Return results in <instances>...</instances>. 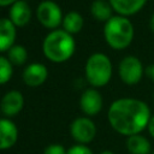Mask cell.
I'll use <instances>...</instances> for the list:
<instances>
[{
  "label": "cell",
  "instance_id": "obj_7",
  "mask_svg": "<svg viewBox=\"0 0 154 154\" xmlns=\"http://www.w3.org/2000/svg\"><path fill=\"white\" fill-rule=\"evenodd\" d=\"M119 75L124 83L136 84L142 77V64L135 57H126L120 61Z\"/></svg>",
  "mask_w": 154,
  "mask_h": 154
},
{
  "label": "cell",
  "instance_id": "obj_1",
  "mask_svg": "<svg viewBox=\"0 0 154 154\" xmlns=\"http://www.w3.org/2000/svg\"><path fill=\"white\" fill-rule=\"evenodd\" d=\"M150 111L147 103L137 99L116 100L108 109V122L119 134L125 136L138 135L148 126Z\"/></svg>",
  "mask_w": 154,
  "mask_h": 154
},
{
  "label": "cell",
  "instance_id": "obj_6",
  "mask_svg": "<svg viewBox=\"0 0 154 154\" xmlns=\"http://www.w3.org/2000/svg\"><path fill=\"white\" fill-rule=\"evenodd\" d=\"M37 18L46 28L54 29L61 22V10L53 1H43L37 7Z\"/></svg>",
  "mask_w": 154,
  "mask_h": 154
},
{
  "label": "cell",
  "instance_id": "obj_13",
  "mask_svg": "<svg viewBox=\"0 0 154 154\" xmlns=\"http://www.w3.org/2000/svg\"><path fill=\"white\" fill-rule=\"evenodd\" d=\"M16 37L14 24L10 19H0V52L12 47Z\"/></svg>",
  "mask_w": 154,
  "mask_h": 154
},
{
  "label": "cell",
  "instance_id": "obj_5",
  "mask_svg": "<svg viewBox=\"0 0 154 154\" xmlns=\"http://www.w3.org/2000/svg\"><path fill=\"white\" fill-rule=\"evenodd\" d=\"M71 135L73 140H76L81 144H85L94 140L96 135V126L90 119L85 117H81L72 122Z\"/></svg>",
  "mask_w": 154,
  "mask_h": 154
},
{
  "label": "cell",
  "instance_id": "obj_2",
  "mask_svg": "<svg viewBox=\"0 0 154 154\" xmlns=\"http://www.w3.org/2000/svg\"><path fill=\"white\" fill-rule=\"evenodd\" d=\"M73 51L75 41L71 34L65 30H54L48 34L43 41V53L54 63L67 60L73 54Z\"/></svg>",
  "mask_w": 154,
  "mask_h": 154
},
{
  "label": "cell",
  "instance_id": "obj_11",
  "mask_svg": "<svg viewBox=\"0 0 154 154\" xmlns=\"http://www.w3.org/2000/svg\"><path fill=\"white\" fill-rule=\"evenodd\" d=\"M18 137V130L13 122L0 119V149L11 148Z\"/></svg>",
  "mask_w": 154,
  "mask_h": 154
},
{
  "label": "cell",
  "instance_id": "obj_27",
  "mask_svg": "<svg viewBox=\"0 0 154 154\" xmlns=\"http://www.w3.org/2000/svg\"><path fill=\"white\" fill-rule=\"evenodd\" d=\"M152 154H154V150H153V152H152Z\"/></svg>",
  "mask_w": 154,
  "mask_h": 154
},
{
  "label": "cell",
  "instance_id": "obj_18",
  "mask_svg": "<svg viewBox=\"0 0 154 154\" xmlns=\"http://www.w3.org/2000/svg\"><path fill=\"white\" fill-rule=\"evenodd\" d=\"M28 57L26 49L23 46H12L8 51V60L14 65H22L25 63Z\"/></svg>",
  "mask_w": 154,
  "mask_h": 154
},
{
  "label": "cell",
  "instance_id": "obj_9",
  "mask_svg": "<svg viewBox=\"0 0 154 154\" xmlns=\"http://www.w3.org/2000/svg\"><path fill=\"white\" fill-rule=\"evenodd\" d=\"M23 105H24L23 95L17 90H12L5 94V96L1 100L0 107L4 114L12 117L20 112V109L23 108Z\"/></svg>",
  "mask_w": 154,
  "mask_h": 154
},
{
  "label": "cell",
  "instance_id": "obj_23",
  "mask_svg": "<svg viewBox=\"0 0 154 154\" xmlns=\"http://www.w3.org/2000/svg\"><path fill=\"white\" fill-rule=\"evenodd\" d=\"M18 0H0V6H7L10 4H14Z\"/></svg>",
  "mask_w": 154,
  "mask_h": 154
},
{
  "label": "cell",
  "instance_id": "obj_17",
  "mask_svg": "<svg viewBox=\"0 0 154 154\" xmlns=\"http://www.w3.org/2000/svg\"><path fill=\"white\" fill-rule=\"evenodd\" d=\"M111 6L103 0H95L91 4V13L97 20H108L111 19Z\"/></svg>",
  "mask_w": 154,
  "mask_h": 154
},
{
  "label": "cell",
  "instance_id": "obj_15",
  "mask_svg": "<svg viewBox=\"0 0 154 154\" xmlns=\"http://www.w3.org/2000/svg\"><path fill=\"white\" fill-rule=\"evenodd\" d=\"M126 149L130 154H149L150 153V143L142 135L129 136L126 140Z\"/></svg>",
  "mask_w": 154,
  "mask_h": 154
},
{
  "label": "cell",
  "instance_id": "obj_24",
  "mask_svg": "<svg viewBox=\"0 0 154 154\" xmlns=\"http://www.w3.org/2000/svg\"><path fill=\"white\" fill-rule=\"evenodd\" d=\"M148 72L150 73V76H152V78H153V81H154V65L150 67V70H148Z\"/></svg>",
  "mask_w": 154,
  "mask_h": 154
},
{
  "label": "cell",
  "instance_id": "obj_21",
  "mask_svg": "<svg viewBox=\"0 0 154 154\" xmlns=\"http://www.w3.org/2000/svg\"><path fill=\"white\" fill-rule=\"evenodd\" d=\"M67 152L61 144H51L45 148L43 154H66Z\"/></svg>",
  "mask_w": 154,
  "mask_h": 154
},
{
  "label": "cell",
  "instance_id": "obj_4",
  "mask_svg": "<svg viewBox=\"0 0 154 154\" xmlns=\"http://www.w3.org/2000/svg\"><path fill=\"white\" fill-rule=\"evenodd\" d=\"M112 73V66L109 59L102 53L93 54L85 65V76L88 82L94 87L105 85Z\"/></svg>",
  "mask_w": 154,
  "mask_h": 154
},
{
  "label": "cell",
  "instance_id": "obj_10",
  "mask_svg": "<svg viewBox=\"0 0 154 154\" xmlns=\"http://www.w3.org/2000/svg\"><path fill=\"white\" fill-rule=\"evenodd\" d=\"M47 75H48V72L43 64L34 63L24 70L23 79H24L25 84H28L30 87H37L46 81Z\"/></svg>",
  "mask_w": 154,
  "mask_h": 154
},
{
  "label": "cell",
  "instance_id": "obj_8",
  "mask_svg": "<svg viewBox=\"0 0 154 154\" xmlns=\"http://www.w3.org/2000/svg\"><path fill=\"white\" fill-rule=\"evenodd\" d=\"M81 108L88 116L97 114L102 108V97L95 89L85 90L81 96Z\"/></svg>",
  "mask_w": 154,
  "mask_h": 154
},
{
  "label": "cell",
  "instance_id": "obj_19",
  "mask_svg": "<svg viewBox=\"0 0 154 154\" xmlns=\"http://www.w3.org/2000/svg\"><path fill=\"white\" fill-rule=\"evenodd\" d=\"M12 76V66L8 59L0 57V84L6 83Z\"/></svg>",
  "mask_w": 154,
  "mask_h": 154
},
{
  "label": "cell",
  "instance_id": "obj_26",
  "mask_svg": "<svg viewBox=\"0 0 154 154\" xmlns=\"http://www.w3.org/2000/svg\"><path fill=\"white\" fill-rule=\"evenodd\" d=\"M100 154H114V153L111 152V150H103V152H101Z\"/></svg>",
  "mask_w": 154,
  "mask_h": 154
},
{
  "label": "cell",
  "instance_id": "obj_22",
  "mask_svg": "<svg viewBox=\"0 0 154 154\" xmlns=\"http://www.w3.org/2000/svg\"><path fill=\"white\" fill-rule=\"evenodd\" d=\"M147 129H148L149 135L154 138V116H153V117H150V120H149V123H148Z\"/></svg>",
  "mask_w": 154,
  "mask_h": 154
},
{
  "label": "cell",
  "instance_id": "obj_25",
  "mask_svg": "<svg viewBox=\"0 0 154 154\" xmlns=\"http://www.w3.org/2000/svg\"><path fill=\"white\" fill-rule=\"evenodd\" d=\"M150 28H152V30L154 31V14H153V17H152V19H150Z\"/></svg>",
  "mask_w": 154,
  "mask_h": 154
},
{
  "label": "cell",
  "instance_id": "obj_12",
  "mask_svg": "<svg viewBox=\"0 0 154 154\" xmlns=\"http://www.w3.org/2000/svg\"><path fill=\"white\" fill-rule=\"evenodd\" d=\"M30 16H31L30 7L24 0L16 1L10 10V20L17 26L25 25L30 20Z\"/></svg>",
  "mask_w": 154,
  "mask_h": 154
},
{
  "label": "cell",
  "instance_id": "obj_20",
  "mask_svg": "<svg viewBox=\"0 0 154 154\" xmlns=\"http://www.w3.org/2000/svg\"><path fill=\"white\" fill-rule=\"evenodd\" d=\"M66 154H93V152L85 144H76L72 146Z\"/></svg>",
  "mask_w": 154,
  "mask_h": 154
},
{
  "label": "cell",
  "instance_id": "obj_16",
  "mask_svg": "<svg viewBox=\"0 0 154 154\" xmlns=\"http://www.w3.org/2000/svg\"><path fill=\"white\" fill-rule=\"evenodd\" d=\"M63 25H64L65 31L69 34L78 32L83 26V18L77 12H70L65 16L63 20Z\"/></svg>",
  "mask_w": 154,
  "mask_h": 154
},
{
  "label": "cell",
  "instance_id": "obj_3",
  "mask_svg": "<svg viewBox=\"0 0 154 154\" xmlns=\"http://www.w3.org/2000/svg\"><path fill=\"white\" fill-rule=\"evenodd\" d=\"M105 38L114 49L128 47L134 36L132 24L125 17H112L105 25Z\"/></svg>",
  "mask_w": 154,
  "mask_h": 154
},
{
  "label": "cell",
  "instance_id": "obj_14",
  "mask_svg": "<svg viewBox=\"0 0 154 154\" xmlns=\"http://www.w3.org/2000/svg\"><path fill=\"white\" fill-rule=\"evenodd\" d=\"M111 6L120 14H134L142 8L146 0H109Z\"/></svg>",
  "mask_w": 154,
  "mask_h": 154
}]
</instances>
